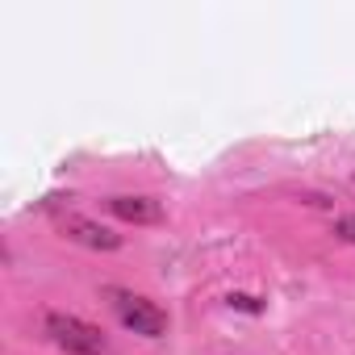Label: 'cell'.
Listing matches in <instances>:
<instances>
[{
    "label": "cell",
    "instance_id": "cell-1",
    "mask_svg": "<svg viewBox=\"0 0 355 355\" xmlns=\"http://www.w3.org/2000/svg\"><path fill=\"white\" fill-rule=\"evenodd\" d=\"M105 297H109V305H113V313H117V322H121L125 330H134V334H142V338H163V334H167V313H163L155 301H146L142 293L109 288Z\"/></svg>",
    "mask_w": 355,
    "mask_h": 355
},
{
    "label": "cell",
    "instance_id": "cell-3",
    "mask_svg": "<svg viewBox=\"0 0 355 355\" xmlns=\"http://www.w3.org/2000/svg\"><path fill=\"white\" fill-rule=\"evenodd\" d=\"M59 230H63L71 243L92 247V251H117V247H121V234H113L109 226H101V222H92V218H80V214L59 218Z\"/></svg>",
    "mask_w": 355,
    "mask_h": 355
},
{
    "label": "cell",
    "instance_id": "cell-2",
    "mask_svg": "<svg viewBox=\"0 0 355 355\" xmlns=\"http://www.w3.org/2000/svg\"><path fill=\"white\" fill-rule=\"evenodd\" d=\"M42 326H46L51 343H55L59 351H67V355H105V351H109L105 334H101L92 322L76 318V313H46Z\"/></svg>",
    "mask_w": 355,
    "mask_h": 355
},
{
    "label": "cell",
    "instance_id": "cell-5",
    "mask_svg": "<svg viewBox=\"0 0 355 355\" xmlns=\"http://www.w3.org/2000/svg\"><path fill=\"white\" fill-rule=\"evenodd\" d=\"M334 234H338L343 243H355V214H347V218H338V226H334Z\"/></svg>",
    "mask_w": 355,
    "mask_h": 355
},
{
    "label": "cell",
    "instance_id": "cell-4",
    "mask_svg": "<svg viewBox=\"0 0 355 355\" xmlns=\"http://www.w3.org/2000/svg\"><path fill=\"white\" fill-rule=\"evenodd\" d=\"M105 209L121 222H134V226H155L163 222V205L155 197H109Z\"/></svg>",
    "mask_w": 355,
    "mask_h": 355
}]
</instances>
